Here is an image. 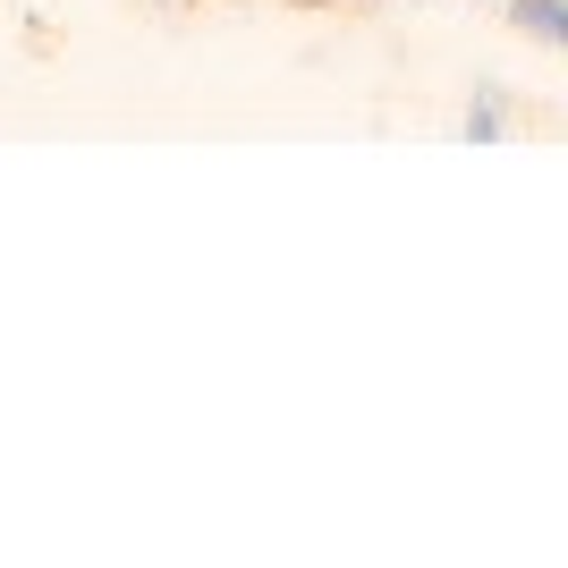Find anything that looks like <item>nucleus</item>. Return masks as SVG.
Returning a JSON list of instances; mask_svg holds the SVG:
<instances>
[{"label":"nucleus","instance_id":"nucleus-1","mask_svg":"<svg viewBox=\"0 0 568 568\" xmlns=\"http://www.w3.org/2000/svg\"><path fill=\"white\" fill-rule=\"evenodd\" d=\"M509 18L535 34V43H551V51H568V0H509Z\"/></svg>","mask_w":568,"mask_h":568},{"label":"nucleus","instance_id":"nucleus-2","mask_svg":"<svg viewBox=\"0 0 568 568\" xmlns=\"http://www.w3.org/2000/svg\"><path fill=\"white\" fill-rule=\"evenodd\" d=\"M500 128H509V102H500V85H484V94H475V111H467V144H493Z\"/></svg>","mask_w":568,"mask_h":568}]
</instances>
